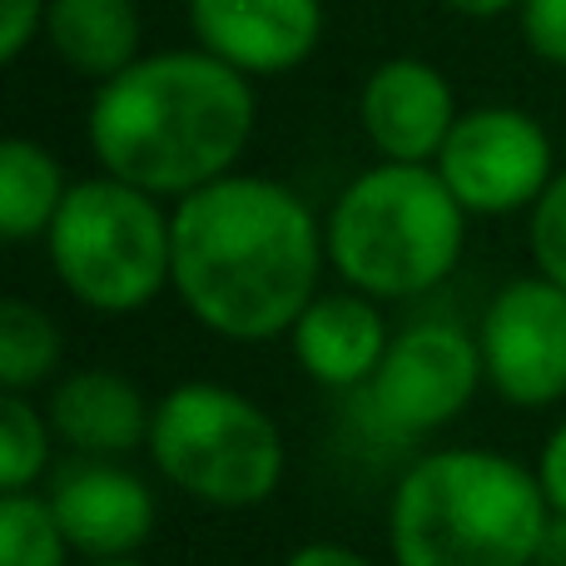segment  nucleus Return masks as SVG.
<instances>
[{
	"mask_svg": "<svg viewBox=\"0 0 566 566\" xmlns=\"http://www.w3.org/2000/svg\"><path fill=\"white\" fill-rule=\"evenodd\" d=\"M313 209L279 179L224 175L175 209V289L214 333L264 343L293 328L318 289Z\"/></svg>",
	"mask_w": 566,
	"mask_h": 566,
	"instance_id": "obj_1",
	"label": "nucleus"
},
{
	"mask_svg": "<svg viewBox=\"0 0 566 566\" xmlns=\"http://www.w3.org/2000/svg\"><path fill=\"white\" fill-rule=\"evenodd\" d=\"M254 85L209 50L139 55L90 99L85 135L99 169L155 199H185L234 175L254 135Z\"/></svg>",
	"mask_w": 566,
	"mask_h": 566,
	"instance_id": "obj_2",
	"label": "nucleus"
},
{
	"mask_svg": "<svg viewBox=\"0 0 566 566\" xmlns=\"http://www.w3.org/2000/svg\"><path fill=\"white\" fill-rule=\"evenodd\" d=\"M552 502L497 452H432L392 497L398 566H532Z\"/></svg>",
	"mask_w": 566,
	"mask_h": 566,
	"instance_id": "obj_3",
	"label": "nucleus"
},
{
	"mask_svg": "<svg viewBox=\"0 0 566 566\" xmlns=\"http://www.w3.org/2000/svg\"><path fill=\"white\" fill-rule=\"evenodd\" d=\"M468 234V209L438 165H392L358 175L323 229L328 259L358 293L408 298L452 274Z\"/></svg>",
	"mask_w": 566,
	"mask_h": 566,
	"instance_id": "obj_4",
	"label": "nucleus"
},
{
	"mask_svg": "<svg viewBox=\"0 0 566 566\" xmlns=\"http://www.w3.org/2000/svg\"><path fill=\"white\" fill-rule=\"evenodd\" d=\"M45 244L60 283L99 313L145 308L175 279V214L115 175L70 185Z\"/></svg>",
	"mask_w": 566,
	"mask_h": 566,
	"instance_id": "obj_5",
	"label": "nucleus"
},
{
	"mask_svg": "<svg viewBox=\"0 0 566 566\" xmlns=\"http://www.w3.org/2000/svg\"><path fill=\"white\" fill-rule=\"evenodd\" d=\"M149 458L175 488L214 507H254L283 478V438L259 402L185 382L155 412Z\"/></svg>",
	"mask_w": 566,
	"mask_h": 566,
	"instance_id": "obj_6",
	"label": "nucleus"
},
{
	"mask_svg": "<svg viewBox=\"0 0 566 566\" xmlns=\"http://www.w3.org/2000/svg\"><path fill=\"white\" fill-rule=\"evenodd\" d=\"M482 348L452 323H418L388 343L378 373L363 382V428L382 442H412L452 422L478 392Z\"/></svg>",
	"mask_w": 566,
	"mask_h": 566,
	"instance_id": "obj_7",
	"label": "nucleus"
},
{
	"mask_svg": "<svg viewBox=\"0 0 566 566\" xmlns=\"http://www.w3.org/2000/svg\"><path fill=\"white\" fill-rule=\"evenodd\" d=\"M468 214H512L547 195L557 179L552 139L527 109L482 105L458 115L442 155L432 159Z\"/></svg>",
	"mask_w": 566,
	"mask_h": 566,
	"instance_id": "obj_8",
	"label": "nucleus"
},
{
	"mask_svg": "<svg viewBox=\"0 0 566 566\" xmlns=\"http://www.w3.org/2000/svg\"><path fill=\"white\" fill-rule=\"evenodd\" d=\"M478 348L502 398L557 402L566 392V289L547 274L507 283L482 318Z\"/></svg>",
	"mask_w": 566,
	"mask_h": 566,
	"instance_id": "obj_9",
	"label": "nucleus"
},
{
	"mask_svg": "<svg viewBox=\"0 0 566 566\" xmlns=\"http://www.w3.org/2000/svg\"><path fill=\"white\" fill-rule=\"evenodd\" d=\"M199 50L239 75H289L323 45V0H185Z\"/></svg>",
	"mask_w": 566,
	"mask_h": 566,
	"instance_id": "obj_10",
	"label": "nucleus"
},
{
	"mask_svg": "<svg viewBox=\"0 0 566 566\" xmlns=\"http://www.w3.org/2000/svg\"><path fill=\"white\" fill-rule=\"evenodd\" d=\"M458 99L438 65L418 55H392L373 65L358 95L368 145L392 165H432L458 125Z\"/></svg>",
	"mask_w": 566,
	"mask_h": 566,
	"instance_id": "obj_11",
	"label": "nucleus"
},
{
	"mask_svg": "<svg viewBox=\"0 0 566 566\" xmlns=\"http://www.w3.org/2000/svg\"><path fill=\"white\" fill-rule=\"evenodd\" d=\"M60 532L75 552L95 562L129 557L155 527V497L149 488L125 468L109 462H85L60 478L55 497H50Z\"/></svg>",
	"mask_w": 566,
	"mask_h": 566,
	"instance_id": "obj_12",
	"label": "nucleus"
},
{
	"mask_svg": "<svg viewBox=\"0 0 566 566\" xmlns=\"http://www.w3.org/2000/svg\"><path fill=\"white\" fill-rule=\"evenodd\" d=\"M293 353L308 378L328 388H363L388 353V328L368 298L328 293V298H313L293 323Z\"/></svg>",
	"mask_w": 566,
	"mask_h": 566,
	"instance_id": "obj_13",
	"label": "nucleus"
},
{
	"mask_svg": "<svg viewBox=\"0 0 566 566\" xmlns=\"http://www.w3.org/2000/svg\"><path fill=\"white\" fill-rule=\"evenodd\" d=\"M40 40L70 75L105 85L139 60L145 20L135 0H50Z\"/></svg>",
	"mask_w": 566,
	"mask_h": 566,
	"instance_id": "obj_14",
	"label": "nucleus"
},
{
	"mask_svg": "<svg viewBox=\"0 0 566 566\" xmlns=\"http://www.w3.org/2000/svg\"><path fill=\"white\" fill-rule=\"evenodd\" d=\"M50 422H55V432L70 448L109 458V452H129L139 442H149L155 412L145 408V398L119 373L85 368V373H70L55 388Z\"/></svg>",
	"mask_w": 566,
	"mask_h": 566,
	"instance_id": "obj_15",
	"label": "nucleus"
},
{
	"mask_svg": "<svg viewBox=\"0 0 566 566\" xmlns=\"http://www.w3.org/2000/svg\"><path fill=\"white\" fill-rule=\"evenodd\" d=\"M65 195H70V185L45 145H35L25 135L0 145V234L10 244L50 234Z\"/></svg>",
	"mask_w": 566,
	"mask_h": 566,
	"instance_id": "obj_16",
	"label": "nucleus"
},
{
	"mask_svg": "<svg viewBox=\"0 0 566 566\" xmlns=\"http://www.w3.org/2000/svg\"><path fill=\"white\" fill-rule=\"evenodd\" d=\"M60 363V333L35 303L6 298L0 303V382L6 392H25L50 378Z\"/></svg>",
	"mask_w": 566,
	"mask_h": 566,
	"instance_id": "obj_17",
	"label": "nucleus"
},
{
	"mask_svg": "<svg viewBox=\"0 0 566 566\" xmlns=\"http://www.w3.org/2000/svg\"><path fill=\"white\" fill-rule=\"evenodd\" d=\"M65 532L50 502L30 492H6L0 502V566H65Z\"/></svg>",
	"mask_w": 566,
	"mask_h": 566,
	"instance_id": "obj_18",
	"label": "nucleus"
},
{
	"mask_svg": "<svg viewBox=\"0 0 566 566\" xmlns=\"http://www.w3.org/2000/svg\"><path fill=\"white\" fill-rule=\"evenodd\" d=\"M45 422L30 408L20 392H6L0 398V488L6 492H25V482L45 468Z\"/></svg>",
	"mask_w": 566,
	"mask_h": 566,
	"instance_id": "obj_19",
	"label": "nucleus"
},
{
	"mask_svg": "<svg viewBox=\"0 0 566 566\" xmlns=\"http://www.w3.org/2000/svg\"><path fill=\"white\" fill-rule=\"evenodd\" d=\"M532 254H537L542 274L566 289V169L532 205Z\"/></svg>",
	"mask_w": 566,
	"mask_h": 566,
	"instance_id": "obj_20",
	"label": "nucleus"
},
{
	"mask_svg": "<svg viewBox=\"0 0 566 566\" xmlns=\"http://www.w3.org/2000/svg\"><path fill=\"white\" fill-rule=\"evenodd\" d=\"M517 25L527 50L552 70H566V0H522Z\"/></svg>",
	"mask_w": 566,
	"mask_h": 566,
	"instance_id": "obj_21",
	"label": "nucleus"
},
{
	"mask_svg": "<svg viewBox=\"0 0 566 566\" xmlns=\"http://www.w3.org/2000/svg\"><path fill=\"white\" fill-rule=\"evenodd\" d=\"M50 0H0V60L15 65L45 30Z\"/></svg>",
	"mask_w": 566,
	"mask_h": 566,
	"instance_id": "obj_22",
	"label": "nucleus"
},
{
	"mask_svg": "<svg viewBox=\"0 0 566 566\" xmlns=\"http://www.w3.org/2000/svg\"><path fill=\"white\" fill-rule=\"evenodd\" d=\"M537 482H542V492H547L552 507L566 512V422H562L557 432H552L547 452H542V472H537Z\"/></svg>",
	"mask_w": 566,
	"mask_h": 566,
	"instance_id": "obj_23",
	"label": "nucleus"
},
{
	"mask_svg": "<svg viewBox=\"0 0 566 566\" xmlns=\"http://www.w3.org/2000/svg\"><path fill=\"white\" fill-rule=\"evenodd\" d=\"M289 566H373V562H363L358 552H348V547H333V542H313V547L293 552Z\"/></svg>",
	"mask_w": 566,
	"mask_h": 566,
	"instance_id": "obj_24",
	"label": "nucleus"
},
{
	"mask_svg": "<svg viewBox=\"0 0 566 566\" xmlns=\"http://www.w3.org/2000/svg\"><path fill=\"white\" fill-rule=\"evenodd\" d=\"M532 566H566V512H557V517H547V532H542L537 557H532Z\"/></svg>",
	"mask_w": 566,
	"mask_h": 566,
	"instance_id": "obj_25",
	"label": "nucleus"
},
{
	"mask_svg": "<svg viewBox=\"0 0 566 566\" xmlns=\"http://www.w3.org/2000/svg\"><path fill=\"white\" fill-rule=\"evenodd\" d=\"M438 6H448L452 15H462V20H497V15H507V10H517L522 0H438Z\"/></svg>",
	"mask_w": 566,
	"mask_h": 566,
	"instance_id": "obj_26",
	"label": "nucleus"
},
{
	"mask_svg": "<svg viewBox=\"0 0 566 566\" xmlns=\"http://www.w3.org/2000/svg\"><path fill=\"white\" fill-rule=\"evenodd\" d=\"M95 566H139V562H125V557H115V562H95Z\"/></svg>",
	"mask_w": 566,
	"mask_h": 566,
	"instance_id": "obj_27",
	"label": "nucleus"
}]
</instances>
